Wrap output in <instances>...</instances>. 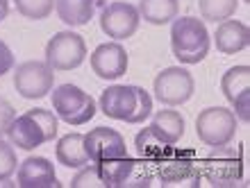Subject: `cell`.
Wrapping results in <instances>:
<instances>
[{
    "label": "cell",
    "instance_id": "cell-12",
    "mask_svg": "<svg viewBox=\"0 0 250 188\" xmlns=\"http://www.w3.org/2000/svg\"><path fill=\"white\" fill-rule=\"evenodd\" d=\"M19 186L21 188H57L60 179L55 175V166L46 156H27L19 163Z\"/></svg>",
    "mask_w": 250,
    "mask_h": 188
},
{
    "label": "cell",
    "instance_id": "cell-9",
    "mask_svg": "<svg viewBox=\"0 0 250 188\" xmlns=\"http://www.w3.org/2000/svg\"><path fill=\"white\" fill-rule=\"evenodd\" d=\"M139 9L125 0H114L107 2L100 12V30L109 37V39L123 41L130 39L132 34L139 30Z\"/></svg>",
    "mask_w": 250,
    "mask_h": 188
},
{
    "label": "cell",
    "instance_id": "cell-10",
    "mask_svg": "<svg viewBox=\"0 0 250 188\" xmlns=\"http://www.w3.org/2000/svg\"><path fill=\"white\" fill-rule=\"evenodd\" d=\"M84 148L89 161H107V159L127 156L125 138L112 127H96L89 134H84Z\"/></svg>",
    "mask_w": 250,
    "mask_h": 188
},
{
    "label": "cell",
    "instance_id": "cell-8",
    "mask_svg": "<svg viewBox=\"0 0 250 188\" xmlns=\"http://www.w3.org/2000/svg\"><path fill=\"white\" fill-rule=\"evenodd\" d=\"M86 59V43L75 32H57L46 46V64L53 71H73Z\"/></svg>",
    "mask_w": 250,
    "mask_h": 188
},
{
    "label": "cell",
    "instance_id": "cell-24",
    "mask_svg": "<svg viewBox=\"0 0 250 188\" xmlns=\"http://www.w3.org/2000/svg\"><path fill=\"white\" fill-rule=\"evenodd\" d=\"M21 16L30 20H43L48 19L55 9V0H14Z\"/></svg>",
    "mask_w": 250,
    "mask_h": 188
},
{
    "label": "cell",
    "instance_id": "cell-28",
    "mask_svg": "<svg viewBox=\"0 0 250 188\" xmlns=\"http://www.w3.org/2000/svg\"><path fill=\"white\" fill-rule=\"evenodd\" d=\"M30 113H32L37 120H39V125L43 127V132H46L48 141H53L55 136H57V130H60V123H57V113L55 111H48V109H30Z\"/></svg>",
    "mask_w": 250,
    "mask_h": 188
},
{
    "label": "cell",
    "instance_id": "cell-6",
    "mask_svg": "<svg viewBox=\"0 0 250 188\" xmlns=\"http://www.w3.org/2000/svg\"><path fill=\"white\" fill-rule=\"evenodd\" d=\"M55 71L46 61H23L14 71V89L25 97V100H41L53 91Z\"/></svg>",
    "mask_w": 250,
    "mask_h": 188
},
{
    "label": "cell",
    "instance_id": "cell-22",
    "mask_svg": "<svg viewBox=\"0 0 250 188\" xmlns=\"http://www.w3.org/2000/svg\"><path fill=\"white\" fill-rule=\"evenodd\" d=\"M134 145H137V152L141 154V159L144 161H155V159H159V156L164 154L166 150L171 148L168 143H164L162 138L152 132V127L148 125L146 130H141L137 134V138H134Z\"/></svg>",
    "mask_w": 250,
    "mask_h": 188
},
{
    "label": "cell",
    "instance_id": "cell-23",
    "mask_svg": "<svg viewBox=\"0 0 250 188\" xmlns=\"http://www.w3.org/2000/svg\"><path fill=\"white\" fill-rule=\"evenodd\" d=\"M239 0H198V9L203 20L221 23V20L232 19V14L237 12Z\"/></svg>",
    "mask_w": 250,
    "mask_h": 188
},
{
    "label": "cell",
    "instance_id": "cell-16",
    "mask_svg": "<svg viewBox=\"0 0 250 188\" xmlns=\"http://www.w3.org/2000/svg\"><path fill=\"white\" fill-rule=\"evenodd\" d=\"M55 154H57V161L66 168H82L89 163V154H86L84 148V134H78V132H71L57 141V148H55Z\"/></svg>",
    "mask_w": 250,
    "mask_h": 188
},
{
    "label": "cell",
    "instance_id": "cell-32",
    "mask_svg": "<svg viewBox=\"0 0 250 188\" xmlns=\"http://www.w3.org/2000/svg\"><path fill=\"white\" fill-rule=\"evenodd\" d=\"M7 14H9V2H7V0H0V20H5Z\"/></svg>",
    "mask_w": 250,
    "mask_h": 188
},
{
    "label": "cell",
    "instance_id": "cell-3",
    "mask_svg": "<svg viewBox=\"0 0 250 188\" xmlns=\"http://www.w3.org/2000/svg\"><path fill=\"white\" fill-rule=\"evenodd\" d=\"M200 172H203V179L209 182V186H237L241 182V177H244L241 150L228 148V145L211 148L209 154L200 159Z\"/></svg>",
    "mask_w": 250,
    "mask_h": 188
},
{
    "label": "cell",
    "instance_id": "cell-7",
    "mask_svg": "<svg viewBox=\"0 0 250 188\" xmlns=\"http://www.w3.org/2000/svg\"><path fill=\"white\" fill-rule=\"evenodd\" d=\"M155 95L162 104L166 107H180L191 100L193 95V89H196V82H193V75H191L187 68L182 66H168L155 77Z\"/></svg>",
    "mask_w": 250,
    "mask_h": 188
},
{
    "label": "cell",
    "instance_id": "cell-4",
    "mask_svg": "<svg viewBox=\"0 0 250 188\" xmlns=\"http://www.w3.org/2000/svg\"><path fill=\"white\" fill-rule=\"evenodd\" d=\"M53 93V109L55 113L68 125H86L96 116V100L86 91H82L80 86L73 84H62L57 86Z\"/></svg>",
    "mask_w": 250,
    "mask_h": 188
},
{
    "label": "cell",
    "instance_id": "cell-27",
    "mask_svg": "<svg viewBox=\"0 0 250 188\" xmlns=\"http://www.w3.org/2000/svg\"><path fill=\"white\" fill-rule=\"evenodd\" d=\"M16 170H19V159H16L12 143L0 138V182H9V177Z\"/></svg>",
    "mask_w": 250,
    "mask_h": 188
},
{
    "label": "cell",
    "instance_id": "cell-25",
    "mask_svg": "<svg viewBox=\"0 0 250 188\" xmlns=\"http://www.w3.org/2000/svg\"><path fill=\"white\" fill-rule=\"evenodd\" d=\"M71 188H107L98 163L93 161L91 166H82L78 175L71 179Z\"/></svg>",
    "mask_w": 250,
    "mask_h": 188
},
{
    "label": "cell",
    "instance_id": "cell-31",
    "mask_svg": "<svg viewBox=\"0 0 250 188\" xmlns=\"http://www.w3.org/2000/svg\"><path fill=\"white\" fill-rule=\"evenodd\" d=\"M248 97H250L248 93H244V95H241V97H237V100L232 102V104H234V111H237L234 116H237V118H241L244 123H246V120H248Z\"/></svg>",
    "mask_w": 250,
    "mask_h": 188
},
{
    "label": "cell",
    "instance_id": "cell-21",
    "mask_svg": "<svg viewBox=\"0 0 250 188\" xmlns=\"http://www.w3.org/2000/svg\"><path fill=\"white\" fill-rule=\"evenodd\" d=\"M250 86V68L248 66H232L228 68L221 79V91H223L228 102H234L237 97H241L244 93H248Z\"/></svg>",
    "mask_w": 250,
    "mask_h": 188
},
{
    "label": "cell",
    "instance_id": "cell-11",
    "mask_svg": "<svg viewBox=\"0 0 250 188\" xmlns=\"http://www.w3.org/2000/svg\"><path fill=\"white\" fill-rule=\"evenodd\" d=\"M127 52L119 41H109V43H100L91 52V71L100 79H119L127 73Z\"/></svg>",
    "mask_w": 250,
    "mask_h": 188
},
{
    "label": "cell",
    "instance_id": "cell-29",
    "mask_svg": "<svg viewBox=\"0 0 250 188\" xmlns=\"http://www.w3.org/2000/svg\"><path fill=\"white\" fill-rule=\"evenodd\" d=\"M12 120H14V107H12V102L0 95V136H2V134H7V127L12 125Z\"/></svg>",
    "mask_w": 250,
    "mask_h": 188
},
{
    "label": "cell",
    "instance_id": "cell-20",
    "mask_svg": "<svg viewBox=\"0 0 250 188\" xmlns=\"http://www.w3.org/2000/svg\"><path fill=\"white\" fill-rule=\"evenodd\" d=\"M96 163H98L100 175L105 179V186L114 188V186H125L137 161L132 156H119V159H107V161H96Z\"/></svg>",
    "mask_w": 250,
    "mask_h": 188
},
{
    "label": "cell",
    "instance_id": "cell-2",
    "mask_svg": "<svg viewBox=\"0 0 250 188\" xmlns=\"http://www.w3.org/2000/svg\"><path fill=\"white\" fill-rule=\"evenodd\" d=\"M171 50L178 61L187 66L200 64L209 52V32L205 20L182 16L171 20Z\"/></svg>",
    "mask_w": 250,
    "mask_h": 188
},
{
    "label": "cell",
    "instance_id": "cell-19",
    "mask_svg": "<svg viewBox=\"0 0 250 188\" xmlns=\"http://www.w3.org/2000/svg\"><path fill=\"white\" fill-rule=\"evenodd\" d=\"M139 16L150 25H166L178 16L180 0H141L139 2Z\"/></svg>",
    "mask_w": 250,
    "mask_h": 188
},
{
    "label": "cell",
    "instance_id": "cell-14",
    "mask_svg": "<svg viewBox=\"0 0 250 188\" xmlns=\"http://www.w3.org/2000/svg\"><path fill=\"white\" fill-rule=\"evenodd\" d=\"M134 104H137V97H134L132 86L114 84L100 93V111L107 118H114V120L130 123L132 113H134Z\"/></svg>",
    "mask_w": 250,
    "mask_h": 188
},
{
    "label": "cell",
    "instance_id": "cell-5",
    "mask_svg": "<svg viewBox=\"0 0 250 188\" xmlns=\"http://www.w3.org/2000/svg\"><path fill=\"white\" fill-rule=\"evenodd\" d=\"M196 134L200 143L218 148L228 145L237 134V116L225 107H207L196 118Z\"/></svg>",
    "mask_w": 250,
    "mask_h": 188
},
{
    "label": "cell",
    "instance_id": "cell-18",
    "mask_svg": "<svg viewBox=\"0 0 250 188\" xmlns=\"http://www.w3.org/2000/svg\"><path fill=\"white\" fill-rule=\"evenodd\" d=\"M55 9H57V16H60L62 23L80 27L91 20L93 9H96V0H57Z\"/></svg>",
    "mask_w": 250,
    "mask_h": 188
},
{
    "label": "cell",
    "instance_id": "cell-15",
    "mask_svg": "<svg viewBox=\"0 0 250 188\" xmlns=\"http://www.w3.org/2000/svg\"><path fill=\"white\" fill-rule=\"evenodd\" d=\"M214 43H216L218 52H223V55H237V52L246 50L250 43L248 25L232 19L221 20V23H216Z\"/></svg>",
    "mask_w": 250,
    "mask_h": 188
},
{
    "label": "cell",
    "instance_id": "cell-30",
    "mask_svg": "<svg viewBox=\"0 0 250 188\" xmlns=\"http://www.w3.org/2000/svg\"><path fill=\"white\" fill-rule=\"evenodd\" d=\"M14 68V55L5 41H0V77Z\"/></svg>",
    "mask_w": 250,
    "mask_h": 188
},
{
    "label": "cell",
    "instance_id": "cell-13",
    "mask_svg": "<svg viewBox=\"0 0 250 188\" xmlns=\"http://www.w3.org/2000/svg\"><path fill=\"white\" fill-rule=\"evenodd\" d=\"M7 136H9V143L12 145H16L19 150H34L39 148V145H43V143H48V136L46 132H43V127L39 125V120L30 113V111H25L23 116H14L12 125L7 127Z\"/></svg>",
    "mask_w": 250,
    "mask_h": 188
},
{
    "label": "cell",
    "instance_id": "cell-1",
    "mask_svg": "<svg viewBox=\"0 0 250 188\" xmlns=\"http://www.w3.org/2000/svg\"><path fill=\"white\" fill-rule=\"evenodd\" d=\"M148 163V161H146ZM152 177H157L164 186H200V159L193 150L168 148L164 154L148 163Z\"/></svg>",
    "mask_w": 250,
    "mask_h": 188
},
{
    "label": "cell",
    "instance_id": "cell-26",
    "mask_svg": "<svg viewBox=\"0 0 250 188\" xmlns=\"http://www.w3.org/2000/svg\"><path fill=\"white\" fill-rule=\"evenodd\" d=\"M134 89V97H137V104H134V113L130 118V125H139L144 123L146 118L152 116V97L150 93L141 89V86H132Z\"/></svg>",
    "mask_w": 250,
    "mask_h": 188
},
{
    "label": "cell",
    "instance_id": "cell-17",
    "mask_svg": "<svg viewBox=\"0 0 250 188\" xmlns=\"http://www.w3.org/2000/svg\"><path fill=\"white\" fill-rule=\"evenodd\" d=\"M152 132L157 134L159 138L168 145H175L180 138L185 136V118L180 111H173V109H162L152 116V123H150Z\"/></svg>",
    "mask_w": 250,
    "mask_h": 188
}]
</instances>
